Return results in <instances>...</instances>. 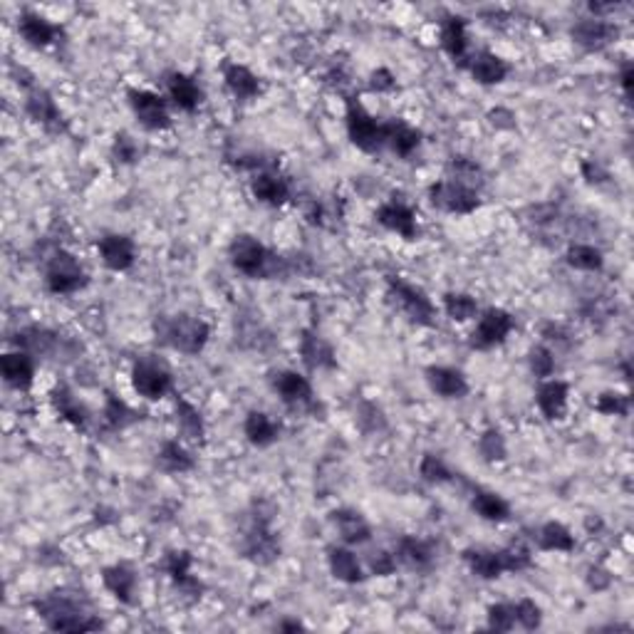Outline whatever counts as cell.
Listing matches in <instances>:
<instances>
[{
    "label": "cell",
    "instance_id": "6",
    "mask_svg": "<svg viewBox=\"0 0 634 634\" xmlns=\"http://www.w3.org/2000/svg\"><path fill=\"white\" fill-rule=\"evenodd\" d=\"M347 134L357 149L367 154H377L384 146V124L371 117L357 100H347Z\"/></svg>",
    "mask_w": 634,
    "mask_h": 634
},
{
    "label": "cell",
    "instance_id": "53",
    "mask_svg": "<svg viewBox=\"0 0 634 634\" xmlns=\"http://www.w3.org/2000/svg\"><path fill=\"white\" fill-rule=\"evenodd\" d=\"M394 87H397V80H394V74H391L390 70L380 67L377 73H371V80H370L371 92H391Z\"/></svg>",
    "mask_w": 634,
    "mask_h": 634
},
{
    "label": "cell",
    "instance_id": "28",
    "mask_svg": "<svg viewBox=\"0 0 634 634\" xmlns=\"http://www.w3.org/2000/svg\"><path fill=\"white\" fill-rule=\"evenodd\" d=\"M327 565H330V572L332 578L340 582H347V585H357V582L364 580L362 565L357 560V555L347 548H330L327 550Z\"/></svg>",
    "mask_w": 634,
    "mask_h": 634
},
{
    "label": "cell",
    "instance_id": "9",
    "mask_svg": "<svg viewBox=\"0 0 634 634\" xmlns=\"http://www.w3.org/2000/svg\"><path fill=\"white\" fill-rule=\"evenodd\" d=\"M429 199H431L436 209L446 211V213H459V216L473 213L480 206V199L476 191L459 182H451V179L431 183L429 186Z\"/></svg>",
    "mask_w": 634,
    "mask_h": 634
},
{
    "label": "cell",
    "instance_id": "48",
    "mask_svg": "<svg viewBox=\"0 0 634 634\" xmlns=\"http://www.w3.org/2000/svg\"><path fill=\"white\" fill-rule=\"evenodd\" d=\"M528 362H530V370H533V374L538 377V380H548L555 370L553 352H550L548 347H543V344H538V347L530 350Z\"/></svg>",
    "mask_w": 634,
    "mask_h": 634
},
{
    "label": "cell",
    "instance_id": "1",
    "mask_svg": "<svg viewBox=\"0 0 634 634\" xmlns=\"http://www.w3.org/2000/svg\"><path fill=\"white\" fill-rule=\"evenodd\" d=\"M35 612L54 632H92L100 629L102 622L84 605V599L67 592H50L35 602Z\"/></svg>",
    "mask_w": 634,
    "mask_h": 634
},
{
    "label": "cell",
    "instance_id": "41",
    "mask_svg": "<svg viewBox=\"0 0 634 634\" xmlns=\"http://www.w3.org/2000/svg\"><path fill=\"white\" fill-rule=\"evenodd\" d=\"M565 258H568V265H570V268H575V271L598 272V271H602V265H605V258H602V253H599L595 245H588V243L570 245Z\"/></svg>",
    "mask_w": 634,
    "mask_h": 634
},
{
    "label": "cell",
    "instance_id": "25",
    "mask_svg": "<svg viewBox=\"0 0 634 634\" xmlns=\"http://www.w3.org/2000/svg\"><path fill=\"white\" fill-rule=\"evenodd\" d=\"M191 565H193V558L186 550H173L166 555V562H163V568L169 572L173 585L179 588V592L191 595V598H201V582L191 578Z\"/></svg>",
    "mask_w": 634,
    "mask_h": 634
},
{
    "label": "cell",
    "instance_id": "27",
    "mask_svg": "<svg viewBox=\"0 0 634 634\" xmlns=\"http://www.w3.org/2000/svg\"><path fill=\"white\" fill-rule=\"evenodd\" d=\"M0 371H3V380L8 381L10 387L27 390V387L33 384V377H35V364H33V357H30V354L18 350V352L3 354Z\"/></svg>",
    "mask_w": 634,
    "mask_h": 634
},
{
    "label": "cell",
    "instance_id": "22",
    "mask_svg": "<svg viewBox=\"0 0 634 634\" xmlns=\"http://www.w3.org/2000/svg\"><path fill=\"white\" fill-rule=\"evenodd\" d=\"M426 381L431 391L444 399H461L469 394V381L459 370L451 367H429L426 370Z\"/></svg>",
    "mask_w": 634,
    "mask_h": 634
},
{
    "label": "cell",
    "instance_id": "43",
    "mask_svg": "<svg viewBox=\"0 0 634 634\" xmlns=\"http://www.w3.org/2000/svg\"><path fill=\"white\" fill-rule=\"evenodd\" d=\"M444 310L446 315L451 317V320H456V322H466V320L476 317L479 305H476V300H473L471 295H466V292H449V295H444Z\"/></svg>",
    "mask_w": 634,
    "mask_h": 634
},
{
    "label": "cell",
    "instance_id": "36",
    "mask_svg": "<svg viewBox=\"0 0 634 634\" xmlns=\"http://www.w3.org/2000/svg\"><path fill=\"white\" fill-rule=\"evenodd\" d=\"M441 47L451 54L453 60H463L466 47H469V35H466V18L451 15L441 25Z\"/></svg>",
    "mask_w": 634,
    "mask_h": 634
},
{
    "label": "cell",
    "instance_id": "16",
    "mask_svg": "<svg viewBox=\"0 0 634 634\" xmlns=\"http://www.w3.org/2000/svg\"><path fill=\"white\" fill-rule=\"evenodd\" d=\"M463 562L469 565V570L480 578V580H496L500 572H508L506 553L503 550H486V548H471L463 550Z\"/></svg>",
    "mask_w": 634,
    "mask_h": 634
},
{
    "label": "cell",
    "instance_id": "2",
    "mask_svg": "<svg viewBox=\"0 0 634 634\" xmlns=\"http://www.w3.org/2000/svg\"><path fill=\"white\" fill-rule=\"evenodd\" d=\"M228 258L236 271H241L248 278H275L281 272V255L271 253L258 238L248 236V233H241L231 241L228 245Z\"/></svg>",
    "mask_w": 634,
    "mask_h": 634
},
{
    "label": "cell",
    "instance_id": "39",
    "mask_svg": "<svg viewBox=\"0 0 634 634\" xmlns=\"http://www.w3.org/2000/svg\"><path fill=\"white\" fill-rule=\"evenodd\" d=\"M471 506L483 520H490V523H503L510 516V506L493 490H476Z\"/></svg>",
    "mask_w": 634,
    "mask_h": 634
},
{
    "label": "cell",
    "instance_id": "20",
    "mask_svg": "<svg viewBox=\"0 0 634 634\" xmlns=\"http://www.w3.org/2000/svg\"><path fill=\"white\" fill-rule=\"evenodd\" d=\"M253 196L261 203H268V206H282L285 201L291 199V186L282 179L281 173L271 172V169H263L253 176Z\"/></svg>",
    "mask_w": 634,
    "mask_h": 634
},
{
    "label": "cell",
    "instance_id": "51",
    "mask_svg": "<svg viewBox=\"0 0 634 634\" xmlns=\"http://www.w3.org/2000/svg\"><path fill=\"white\" fill-rule=\"evenodd\" d=\"M112 152H114V156H117L122 163H132L136 162V156H139V146H136V142L127 134V132H122V134L114 136V146H112Z\"/></svg>",
    "mask_w": 634,
    "mask_h": 634
},
{
    "label": "cell",
    "instance_id": "7",
    "mask_svg": "<svg viewBox=\"0 0 634 634\" xmlns=\"http://www.w3.org/2000/svg\"><path fill=\"white\" fill-rule=\"evenodd\" d=\"M271 518L258 508L251 518V528L243 535V555L255 565H268L281 555V545L271 530Z\"/></svg>",
    "mask_w": 634,
    "mask_h": 634
},
{
    "label": "cell",
    "instance_id": "13",
    "mask_svg": "<svg viewBox=\"0 0 634 634\" xmlns=\"http://www.w3.org/2000/svg\"><path fill=\"white\" fill-rule=\"evenodd\" d=\"M97 251H100L102 263L107 265L109 271L122 272V271H129V268L134 265L136 248H134V241H132L129 236H122V233H109V236L100 238Z\"/></svg>",
    "mask_w": 634,
    "mask_h": 634
},
{
    "label": "cell",
    "instance_id": "33",
    "mask_svg": "<svg viewBox=\"0 0 634 634\" xmlns=\"http://www.w3.org/2000/svg\"><path fill=\"white\" fill-rule=\"evenodd\" d=\"M53 404L54 409H57V414H60L67 424H73L74 429H84L87 421H90V411L84 409V404H82L80 399L74 397L73 391L67 390L64 384H60V387H54L53 390Z\"/></svg>",
    "mask_w": 634,
    "mask_h": 634
},
{
    "label": "cell",
    "instance_id": "23",
    "mask_svg": "<svg viewBox=\"0 0 634 634\" xmlns=\"http://www.w3.org/2000/svg\"><path fill=\"white\" fill-rule=\"evenodd\" d=\"M25 112H27V117L33 119V122L43 124V127L50 129V132L63 129V114H60V109H57L54 100L50 97V92L45 90L30 92L25 100Z\"/></svg>",
    "mask_w": 634,
    "mask_h": 634
},
{
    "label": "cell",
    "instance_id": "14",
    "mask_svg": "<svg viewBox=\"0 0 634 634\" xmlns=\"http://www.w3.org/2000/svg\"><path fill=\"white\" fill-rule=\"evenodd\" d=\"M617 35H619L617 25H612V23L602 18H585L580 23H575V27H572V40L580 47H585V50H589V53L608 47Z\"/></svg>",
    "mask_w": 634,
    "mask_h": 634
},
{
    "label": "cell",
    "instance_id": "45",
    "mask_svg": "<svg viewBox=\"0 0 634 634\" xmlns=\"http://www.w3.org/2000/svg\"><path fill=\"white\" fill-rule=\"evenodd\" d=\"M595 409H598L599 414H605V417H627L629 409H632V401H629L627 394L605 391V394H599Z\"/></svg>",
    "mask_w": 634,
    "mask_h": 634
},
{
    "label": "cell",
    "instance_id": "21",
    "mask_svg": "<svg viewBox=\"0 0 634 634\" xmlns=\"http://www.w3.org/2000/svg\"><path fill=\"white\" fill-rule=\"evenodd\" d=\"M18 33L27 45L40 50V47H47L50 43H54L63 30L47 18H43V15H37V13H23L18 23Z\"/></svg>",
    "mask_w": 634,
    "mask_h": 634
},
{
    "label": "cell",
    "instance_id": "29",
    "mask_svg": "<svg viewBox=\"0 0 634 634\" xmlns=\"http://www.w3.org/2000/svg\"><path fill=\"white\" fill-rule=\"evenodd\" d=\"M332 523H335L337 533H340V538L347 545H362L370 540V523L357 510H350V508L335 510L332 513Z\"/></svg>",
    "mask_w": 634,
    "mask_h": 634
},
{
    "label": "cell",
    "instance_id": "19",
    "mask_svg": "<svg viewBox=\"0 0 634 634\" xmlns=\"http://www.w3.org/2000/svg\"><path fill=\"white\" fill-rule=\"evenodd\" d=\"M166 92L179 109L183 112H196L199 104L203 102V90L199 87V82L193 80L191 74L172 73L166 77Z\"/></svg>",
    "mask_w": 634,
    "mask_h": 634
},
{
    "label": "cell",
    "instance_id": "42",
    "mask_svg": "<svg viewBox=\"0 0 634 634\" xmlns=\"http://www.w3.org/2000/svg\"><path fill=\"white\" fill-rule=\"evenodd\" d=\"M139 419H142V414L129 407L124 399L107 394V399H104V421L112 429H127V426H132Z\"/></svg>",
    "mask_w": 634,
    "mask_h": 634
},
{
    "label": "cell",
    "instance_id": "38",
    "mask_svg": "<svg viewBox=\"0 0 634 634\" xmlns=\"http://www.w3.org/2000/svg\"><path fill=\"white\" fill-rule=\"evenodd\" d=\"M156 466L166 473H186L193 469V456L179 441H163L156 453Z\"/></svg>",
    "mask_w": 634,
    "mask_h": 634
},
{
    "label": "cell",
    "instance_id": "55",
    "mask_svg": "<svg viewBox=\"0 0 634 634\" xmlns=\"http://www.w3.org/2000/svg\"><path fill=\"white\" fill-rule=\"evenodd\" d=\"M281 629H302V625L300 622H282Z\"/></svg>",
    "mask_w": 634,
    "mask_h": 634
},
{
    "label": "cell",
    "instance_id": "30",
    "mask_svg": "<svg viewBox=\"0 0 634 634\" xmlns=\"http://www.w3.org/2000/svg\"><path fill=\"white\" fill-rule=\"evenodd\" d=\"M397 562L407 565L409 570H426L434 562V548L421 538H401L394 553Z\"/></svg>",
    "mask_w": 634,
    "mask_h": 634
},
{
    "label": "cell",
    "instance_id": "26",
    "mask_svg": "<svg viewBox=\"0 0 634 634\" xmlns=\"http://www.w3.org/2000/svg\"><path fill=\"white\" fill-rule=\"evenodd\" d=\"M102 582L104 588L124 605H132L136 595V572L129 568L127 562H117V565H109L102 570Z\"/></svg>",
    "mask_w": 634,
    "mask_h": 634
},
{
    "label": "cell",
    "instance_id": "34",
    "mask_svg": "<svg viewBox=\"0 0 634 634\" xmlns=\"http://www.w3.org/2000/svg\"><path fill=\"white\" fill-rule=\"evenodd\" d=\"M243 431L251 444L258 446V449H265V446H271L272 441H278V436H281V424H275V421H272L268 414H263V411H251V414L245 417Z\"/></svg>",
    "mask_w": 634,
    "mask_h": 634
},
{
    "label": "cell",
    "instance_id": "50",
    "mask_svg": "<svg viewBox=\"0 0 634 634\" xmlns=\"http://www.w3.org/2000/svg\"><path fill=\"white\" fill-rule=\"evenodd\" d=\"M513 609H516V625L526 627V629H538L543 622V612L533 599H520L513 605Z\"/></svg>",
    "mask_w": 634,
    "mask_h": 634
},
{
    "label": "cell",
    "instance_id": "5",
    "mask_svg": "<svg viewBox=\"0 0 634 634\" xmlns=\"http://www.w3.org/2000/svg\"><path fill=\"white\" fill-rule=\"evenodd\" d=\"M47 291L54 295H73L87 285V272L82 271L80 261L67 251H54L45 268Z\"/></svg>",
    "mask_w": 634,
    "mask_h": 634
},
{
    "label": "cell",
    "instance_id": "35",
    "mask_svg": "<svg viewBox=\"0 0 634 634\" xmlns=\"http://www.w3.org/2000/svg\"><path fill=\"white\" fill-rule=\"evenodd\" d=\"M176 426H179V434L189 441H203V434H206V426H203V417L201 411L189 399L179 397L176 399Z\"/></svg>",
    "mask_w": 634,
    "mask_h": 634
},
{
    "label": "cell",
    "instance_id": "46",
    "mask_svg": "<svg viewBox=\"0 0 634 634\" xmlns=\"http://www.w3.org/2000/svg\"><path fill=\"white\" fill-rule=\"evenodd\" d=\"M419 473H421V479L429 480V483H446V480H451L449 466H446L439 456H434V453H426L424 459H421Z\"/></svg>",
    "mask_w": 634,
    "mask_h": 634
},
{
    "label": "cell",
    "instance_id": "31",
    "mask_svg": "<svg viewBox=\"0 0 634 634\" xmlns=\"http://www.w3.org/2000/svg\"><path fill=\"white\" fill-rule=\"evenodd\" d=\"M300 354H302V362L308 364L310 370H330V367L337 364L332 347L320 335L310 332V330L300 337Z\"/></svg>",
    "mask_w": 634,
    "mask_h": 634
},
{
    "label": "cell",
    "instance_id": "32",
    "mask_svg": "<svg viewBox=\"0 0 634 634\" xmlns=\"http://www.w3.org/2000/svg\"><path fill=\"white\" fill-rule=\"evenodd\" d=\"M469 70H471V77L479 84H499L508 77L506 60H500L499 54L489 53V50L473 54Z\"/></svg>",
    "mask_w": 634,
    "mask_h": 634
},
{
    "label": "cell",
    "instance_id": "44",
    "mask_svg": "<svg viewBox=\"0 0 634 634\" xmlns=\"http://www.w3.org/2000/svg\"><path fill=\"white\" fill-rule=\"evenodd\" d=\"M449 173H451V176H449L451 182L463 183V186H469V189L473 191H476V183H480V166L476 162H471V159H466V156L451 159Z\"/></svg>",
    "mask_w": 634,
    "mask_h": 634
},
{
    "label": "cell",
    "instance_id": "18",
    "mask_svg": "<svg viewBox=\"0 0 634 634\" xmlns=\"http://www.w3.org/2000/svg\"><path fill=\"white\" fill-rule=\"evenodd\" d=\"M568 384L560 380H545L540 387H538V394H535V401H538V409L543 411L545 419L550 421H558L568 414Z\"/></svg>",
    "mask_w": 634,
    "mask_h": 634
},
{
    "label": "cell",
    "instance_id": "40",
    "mask_svg": "<svg viewBox=\"0 0 634 634\" xmlns=\"http://www.w3.org/2000/svg\"><path fill=\"white\" fill-rule=\"evenodd\" d=\"M57 344V335L45 330V327H27L23 332H18V347L23 352H27L30 357L35 354H50Z\"/></svg>",
    "mask_w": 634,
    "mask_h": 634
},
{
    "label": "cell",
    "instance_id": "17",
    "mask_svg": "<svg viewBox=\"0 0 634 634\" xmlns=\"http://www.w3.org/2000/svg\"><path fill=\"white\" fill-rule=\"evenodd\" d=\"M384 144L401 159H409L421 144V132L407 124L404 119H390L384 122Z\"/></svg>",
    "mask_w": 634,
    "mask_h": 634
},
{
    "label": "cell",
    "instance_id": "24",
    "mask_svg": "<svg viewBox=\"0 0 634 634\" xmlns=\"http://www.w3.org/2000/svg\"><path fill=\"white\" fill-rule=\"evenodd\" d=\"M223 80H226L228 92H231L238 102H251L261 94V80H258L245 64H223Z\"/></svg>",
    "mask_w": 634,
    "mask_h": 634
},
{
    "label": "cell",
    "instance_id": "54",
    "mask_svg": "<svg viewBox=\"0 0 634 634\" xmlns=\"http://www.w3.org/2000/svg\"><path fill=\"white\" fill-rule=\"evenodd\" d=\"M619 84H622V92L629 97V87H632V64L627 63L622 67V74H619Z\"/></svg>",
    "mask_w": 634,
    "mask_h": 634
},
{
    "label": "cell",
    "instance_id": "12",
    "mask_svg": "<svg viewBox=\"0 0 634 634\" xmlns=\"http://www.w3.org/2000/svg\"><path fill=\"white\" fill-rule=\"evenodd\" d=\"M272 390H275V394L288 404V407L292 409H305V407H312V387H310V381L302 377V374H298V371H278L275 377H272Z\"/></svg>",
    "mask_w": 634,
    "mask_h": 634
},
{
    "label": "cell",
    "instance_id": "37",
    "mask_svg": "<svg viewBox=\"0 0 634 634\" xmlns=\"http://www.w3.org/2000/svg\"><path fill=\"white\" fill-rule=\"evenodd\" d=\"M535 540H538V545L543 550H555V553H570L572 548H575L572 533L562 523H558V520H550V523L538 528Z\"/></svg>",
    "mask_w": 634,
    "mask_h": 634
},
{
    "label": "cell",
    "instance_id": "11",
    "mask_svg": "<svg viewBox=\"0 0 634 634\" xmlns=\"http://www.w3.org/2000/svg\"><path fill=\"white\" fill-rule=\"evenodd\" d=\"M510 330H513V317L508 315L506 310L490 308L480 315L479 325L471 332L469 344H471L473 350H490V347L503 342L510 335Z\"/></svg>",
    "mask_w": 634,
    "mask_h": 634
},
{
    "label": "cell",
    "instance_id": "49",
    "mask_svg": "<svg viewBox=\"0 0 634 634\" xmlns=\"http://www.w3.org/2000/svg\"><path fill=\"white\" fill-rule=\"evenodd\" d=\"M489 627L496 632H510L516 627V609L513 605H490L489 608Z\"/></svg>",
    "mask_w": 634,
    "mask_h": 634
},
{
    "label": "cell",
    "instance_id": "47",
    "mask_svg": "<svg viewBox=\"0 0 634 634\" xmlns=\"http://www.w3.org/2000/svg\"><path fill=\"white\" fill-rule=\"evenodd\" d=\"M479 449L486 461H503L506 459V441H503V434L496 431V429H489L486 434L480 436Z\"/></svg>",
    "mask_w": 634,
    "mask_h": 634
},
{
    "label": "cell",
    "instance_id": "10",
    "mask_svg": "<svg viewBox=\"0 0 634 634\" xmlns=\"http://www.w3.org/2000/svg\"><path fill=\"white\" fill-rule=\"evenodd\" d=\"M127 97L136 122H139L142 127L149 129V132H162V129L172 127V117H169L166 102H163L156 92L129 90Z\"/></svg>",
    "mask_w": 634,
    "mask_h": 634
},
{
    "label": "cell",
    "instance_id": "52",
    "mask_svg": "<svg viewBox=\"0 0 634 634\" xmlns=\"http://www.w3.org/2000/svg\"><path fill=\"white\" fill-rule=\"evenodd\" d=\"M370 568L374 575H391V572L397 570V558L390 553H374V558H371Z\"/></svg>",
    "mask_w": 634,
    "mask_h": 634
},
{
    "label": "cell",
    "instance_id": "8",
    "mask_svg": "<svg viewBox=\"0 0 634 634\" xmlns=\"http://www.w3.org/2000/svg\"><path fill=\"white\" fill-rule=\"evenodd\" d=\"M172 371L156 357H142L132 367V387L139 397L152 399V401L162 399L172 391Z\"/></svg>",
    "mask_w": 634,
    "mask_h": 634
},
{
    "label": "cell",
    "instance_id": "15",
    "mask_svg": "<svg viewBox=\"0 0 634 634\" xmlns=\"http://www.w3.org/2000/svg\"><path fill=\"white\" fill-rule=\"evenodd\" d=\"M377 221L381 226L390 228L401 238H417V213L409 209L404 201H387L380 211H377Z\"/></svg>",
    "mask_w": 634,
    "mask_h": 634
},
{
    "label": "cell",
    "instance_id": "3",
    "mask_svg": "<svg viewBox=\"0 0 634 634\" xmlns=\"http://www.w3.org/2000/svg\"><path fill=\"white\" fill-rule=\"evenodd\" d=\"M156 335L162 337L163 344H169L172 350L182 354H199L206 342H209L211 327L201 317L179 315V317H162L156 325Z\"/></svg>",
    "mask_w": 634,
    "mask_h": 634
},
{
    "label": "cell",
    "instance_id": "4",
    "mask_svg": "<svg viewBox=\"0 0 634 634\" xmlns=\"http://www.w3.org/2000/svg\"><path fill=\"white\" fill-rule=\"evenodd\" d=\"M387 295H390L391 305L407 317L409 322H414V325H431L434 322L436 310L431 300L426 298L424 291L409 285L407 281L390 275L387 278Z\"/></svg>",
    "mask_w": 634,
    "mask_h": 634
}]
</instances>
